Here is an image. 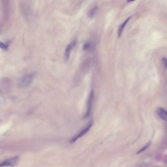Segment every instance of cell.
Segmentation results:
<instances>
[{
  "instance_id": "obj_1",
  "label": "cell",
  "mask_w": 167,
  "mask_h": 167,
  "mask_svg": "<svg viewBox=\"0 0 167 167\" xmlns=\"http://www.w3.org/2000/svg\"><path fill=\"white\" fill-rule=\"evenodd\" d=\"M35 75V73L26 74L24 75L20 80L19 86L20 88H26L28 87L34 80Z\"/></svg>"
},
{
  "instance_id": "obj_2",
  "label": "cell",
  "mask_w": 167,
  "mask_h": 167,
  "mask_svg": "<svg viewBox=\"0 0 167 167\" xmlns=\"http://www.w3.org/2000/svg\"><path fill=\"white\" fill-rule=\"evenodd\" d=\"M20 160V157L15 156L7 159L0 163V167H13L18 163Z\"/></svg>"
},
{
  "instance_id": "obj_3",
  "label": "cell",
  "mask_w": 167,
  "mask_h": 167,
  "mask_svg": "<svg viewBox=\"0 0 167 167\" xmlns=\"http://www.w3.org/2000/svg\"><path fill=\"white\" fill-rule=\"evenodd\" d=\"M93 124V121L92 120H91L89 123L88 124L86 125V127L84 129H82L79 133L75 135L73 138H72V139H71L70 141L71 143V144L74 143L80 137H82L84 135L86 134L87 133V132H88L91 127H92Z\"/></svg>"
},
{
  "instance_id": "obj_4",
  "label": "cell",
  "mask_w": 167,
  "mask_h": 167,
  "mask_svg": "<svg viewBox=\"0 0 167 167\" xmlns=\"http://www.w3.org/2000/svg\"><path fill=\"white\" fill-rule=\"evenodd\" d=\"M94 98V91L92 90L90 93L88 99L87 111H86L85 115L84 116V118L85 119L87 118L90 115L91 111V109H92V104H93V102Z\"/></svg>"
},
{
  "instance_id": "obj_5",
  "label": "cell",
  "mask_w": 167,
  "mask_h": 167,
  "mask_svg": "<svg viewBox=\"0 0 167 167\" xmlns=\"http://www.w3.org/2000/svg\"><path fill=\"white\" fill-rule=\"evenodd\" d=\"M75 44H76V41H73L70 44H69L67 46V47H66V48L65 49L64 57L65 61H67L69 60L71 51L72 50L73 48L75 46Z\"/></svg>"
},
{
  "instance_id": "obj_6",
  "label": "cell",
  "mask_w": 167,
  "mask_h": 167,
  "mask_svg": "<svg viewBox=\"0 0 167 167\" xmlns=\"http://www.w3.org/2000/svg\"><path fill=\"white\" fill-rule=\"evenodd\" d=\"M158 116L162 120L166 121L167 120V113L166 111L162 107H158L156 110Z\"/></svg>"
},
{
  "instance_id": "obj_7",
  "label": "cell",
  "mask_w": 167,
  "mask_h": 167,
  "mask_svg": "<svg viewBox=\"0 0 167 167\" xmlns=\"http://www.w3.org/2000/svg\"><path fill=\"white\" fill-rule=\"evenodd\" d=\"M131 18V16L129 17L127 19L125 20V22H123V23L120 26H119V28H118V37L120 38L121 37V36L122 35V33H123V30H124V28H125V26L127 25V24L128 23V22L129 21V20H130V19Z\"/></svg>"
},
{
  "instance_id": "obj_8",
  "label": "cell",
  "mask_w": 167,
  "mask_h": 167,
  "mask_svg": "<svg viewBox=\"0 0 167 167\" xmlns=\"http://www.w3.org/2000/svg\"><path fill=\"white\" fill-rule=\"evenodd\" d=\"M98 9V8L97 6H95V7H92V9H91L88 12L87 15H88L89 18H91L92 17H93L94 16V15H95L96 13H97Z\"/></svg>"
},
{
  "instance_id": "obj_9",
  "label": "cell",
  "mask_w": 167,
  "mask_h": 167,
  "mask_svg": "<svg viewBox=\"0 0 167 167\" xmlns=\"http://www.w3.org/2000/svg\"><path fill=\"white\" fill-rule=\"evenodd\" d=\"M150 144H151L150 142H149L147 144H146L144 147H142V149H141L140 150H139L137 152V154H141V153H142V152H143L144 151H145L147 149L149 148V147L150 145Z\"/></svg>"
},
{
  "instance_id": "obj_10",
  "label": "cell",
  "mask_w": 167,
  "mask_h": 167,
  "mask_svg": "<svg viewBox=\"0 0 167 167\" xmlns=\"http://www.w3.org/2000/svg\"><path fill=\"white\" fill-rule=\"evenodd\" d=\"M91 44L90 43H86L84 44V46H83V50L84 51H86L89 50V48H91Z\"/></svg>"
},
{
  "instance_id": "obj_11",
  "label": "cell",
  "mask_w": 167,
  "mask_h": 167,
  "mask_svg": "<svg viewBox=\"0 0 167 167\" xmlns=\"http://www.w3.org/2000/svg\"><path fill=\"white\" fill-rule=\"evenodd\" d=\"M0 48H2V49H3V50H7V48H8V46H7V45H5L3 42H0Z\"/></svg>"
},
{
  "instance_id": "obj_12",
  "label": "cell",
  "mask_w": 167,
  "mask_h": 167,
  "mask_svg": "<svg viewBox=\"0 0 167 167\" xmlns=\"http://www.w3.org/2000/svg\"><path fill=\"white\" fill-rule=\"evenodd\" d=\"M162 62L163 65L166 69L167 68V59L166 57H163L162 59Z\"/></svg>"
}]
</instances>
